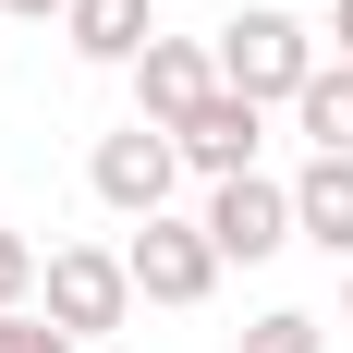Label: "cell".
<instances>
[{
	"mask_svg": "<svg viewBox=\"0 0 353 353\" xmlns=\"http://www.w3.org/2000/svg\"><path fill=\"white\" fill-rule=\"evenodd\" d=\"M37 281H49V256H37L25 232L0 219V317H12V305H37Z\"/></svg>",
	"mask_w": 353,
	"mask_h": 353,
	"instance_id": "obj_12",
	"label": "cell"
},
{
	"mask_svg": "<svg viewBox=\"0 0 353 353\" xmlns=\"http://www.w3.org/2000/svg\"><path fill=\"white\" fill-rule=\"evenodd\" d=\"M292 232L353 268V159H305V171H292Z\"/></svg>",
	"mask_w": 353,
	"mask_h": 353,
	"instance_id": "obj_9",
	"label": "cell"
},
{
	"mask_svg": "<svg viewBox=\"0 0 353 353\" xmlns=\"http://www.w3.org/2000/svg\"><path fill=\"white\" fill-rule=\"evenodd\" d=\"M305 122V159H353V61H317V85L292 98Z\"/></svg>",
	"mask_w": 353,
	"mask_h": 353,
	"instance_id": "obj_10",
	"label": "cell"
},
{
	"mask_svg": "<svg viewBox=\"0 0 353 353\" xmlns=\"http://www.w3.org/2000/svg\"><path fill=\"white\" fill-rule=\"evenodd\" d=\"M219 85L256 110H292L305 85H317V25L305 12H281V0H256V12H232L219 25Z\"/></svg>",
	"mask_w": 353,
	"mask_h": 353,
	"instance_id": "obj_1",
	"label": "cell"
},
{
	"mask_svg": "<svg viewBox=\"0 0 353 353\" xmlns=\"http://www.w3.org/2000/svg\"><path fill=\"white\" fill-rule=\"evenodd\" d=\"M232 353H329V317H305V305H268V317L232 329Z\"/></svg>",
	"mask_w": 353,
	"mask_h": 353,
	"instance_id": "obj_11",
	"label": "cell"
},
{
	"mask_svg": "<svg viewBox=\"0 0 353 353\" xmlns=\"http://www.w3.org/2000/svg\"><path fill=\"white\" fill-rule=\"evenodd\" d=\"M329 37H341V61H353V0H329Z\"/></svg>",
	"mask_w": 353,
	"mask_h": 353,
	"instance_id": "obj_15",
	"label": "cell"
},
{
	"mask_svg": "<svg viewBox=\"0 0 353 353\" xmlns=\"http://www.w3.org/2000/svg\"><path fill=\"white\" fill-rule=\"evenodd\" d=\"M0 353H85V341H73V329H49L37 305H12V317H0Z\"/></svg>",
	"mask_w": 353,
	"mask_h": 353,
	"instance_id": "obj_13",
	"label": "cell"
},
{
	"mask_svg": "<svg viewBox=\"0 0 353 353\" xmlns=\"http://www.w3.org/2000/svg\"><path fill=\"white\" fill-rule=\"evenodd\" d=\"M61 37H73V61H85V73H134L146 49H159V0H73Z\"/></svg>",
	"mask_w": 353,
	"mask_h": 353,
	"instance_id": "obj_8",
	"label": "cell"
},
{
	"mask_svg": "<svg viewBox=\"0 0 353 353\" xmlns=\"http://www.w3.org/2000/svg\"><path fill=\"white\" fill-rule=\"evenodd\" d=\"M122 268H134V292L146 305H171V317H195V305H208L219 292V268H232V256L208 244V219H134V232H122Z\"/></svg>",
	"mask_w": 353,
	"mask_h": 353,
	"instance_id": "obj_3",
	"label": "cell"
},
{
	"mask_svg": "<svg viewBox=\"0 0 353 353\" xmlns=\"http://www.w3.org/2000/svg\"><path fill=\"white\" fill-rule=\"evenodd\" d=\"M171 183H183L171 122H110V134L85 146V195H98L110 219H159V208H171Z\"/></svg>",
	"mask_w": 353,
	"mask_h": 353,
	"instance_id": "obj_4",
	"label": "cell"
},
{
	"mask_svg": "<svg viewBox=\"0 0 353 353\" xmlns=\"http://www.w3.org/2000/svg\"><path fill=\"white\" fill-rule=\"evenodd\" d=\"M122 85H134V122H195L219 98V37H159Z\"/></svg>",
	"mask_w": 353,
	"mask_h": 353,
	"instance_id": "obj_6",
	"label": "cell"
},
{
	"mask_svg": "<svg viewBox=\"0 0 353 353\" xmlns=\"http://www.w3.org/2000/svg\"><path fill=\"white\" fill-rule=\"evenodd\" d=\"M134 268H122V244H49V281H37V317L73 329V341H110V329H134Z\"/></svg>",
	"mask_w": 353,
	"mask_h": 353,
	"instance_id": "obj_2",
	"label": "cell"
},
{
	"mask_svg": "<svg viewBox=\"0 0 353 353\" xmlns=\"http://www.w3.org/2000/svg\"><path fill=\"white\" fill-rule=\"evenodd\" d=\"M208 244L232 256V268H268V256L281 244H305V232H292V183H268V171H244V183H208Z\"/></svg>",
	"mask_w": 353,
	"mask_h": 353,
	"instance_id": "obj_5",
	"label": "cell"
},
{
	"mask_svg": "<svg viewBox=\"0 0 353 353\" xmlns=\"http://www.w3.org/2000/svg\"><path fill=\"white\" fill-rule=\"evenodd\" d=\"M341 329H353V268H341Z\"/></svg>",
	"mask_w": 353,
	"mask_h": 353,
	"instance_id": "obj_16",
	"label": "cell"
},
{
	"mask_svg": "<svg viewBox=\"0 0 353 353\" xmlns=\"http://www.w3.org/2000/svg\"><path fill=\"white\" fill-rule=\"evenodd\" d=\"M171 146H183V171H208V183H244V171H256V146H268V110L219 85V98L195 110V122H171Z\"/></svg>",
	"mask_w": 353,
	"mask_h": 353,
	"instance_id": "obj_7",
	"label": "cell"
},
{
	"mask_svg": "<svg viewBox=\"0 0 353 353\" xmlns=\"http://www.w3.org/2000/svg\"><path fill=\"white\" fill-rule=\"evenodd\" d=\"M0 12H12V25H61L73 0H0Z\"/></svg>",
	"mask_w": 353,
	"mask_h": 353,
	"instance_id": "obj_14",
	"label": "cell"
}]
</instances>
